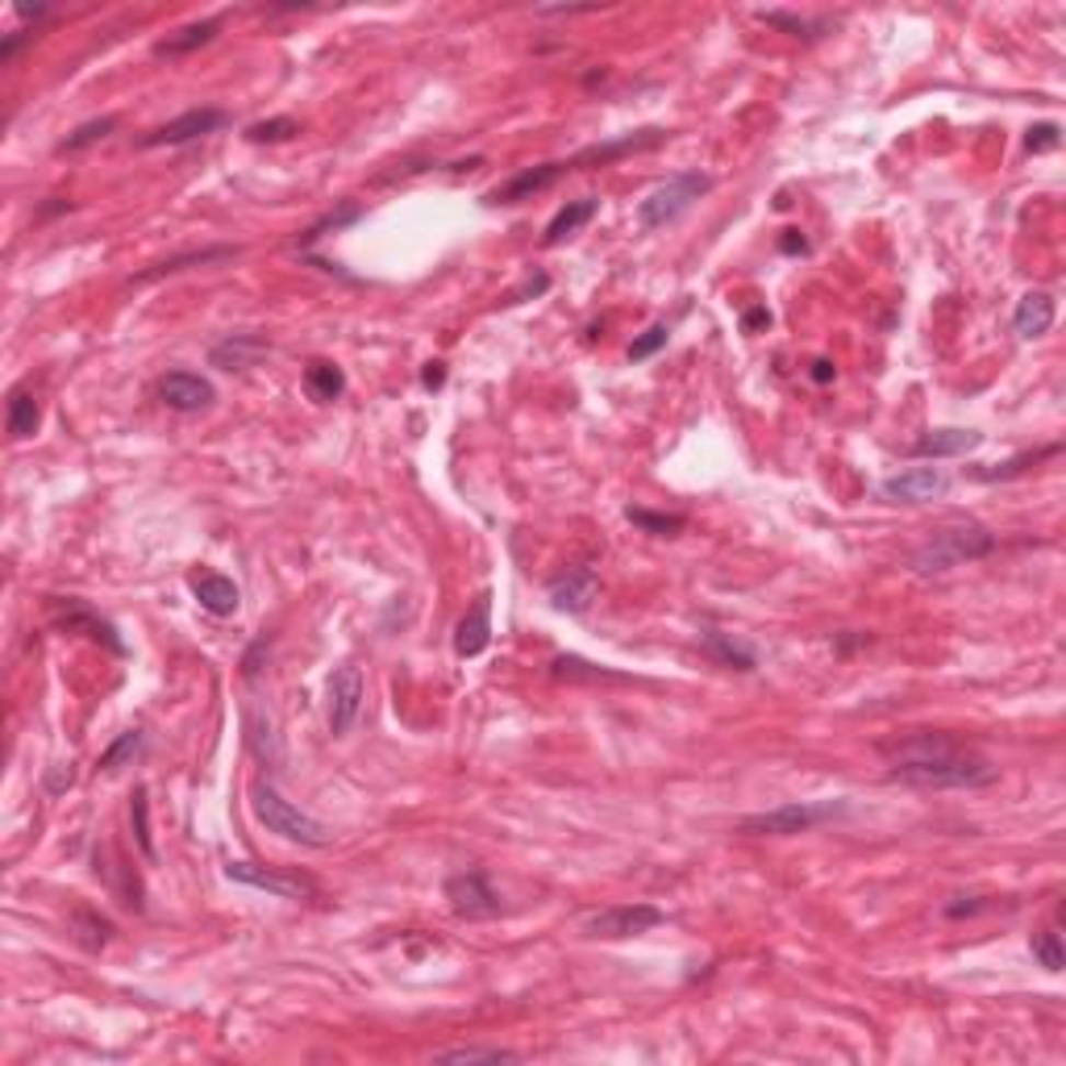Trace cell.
Masks as SVG:
<instances>
[{
    "mask_svg": "<svg viewBox=\"0 0 1066 1066\" xmlns=\"http://www.w3.org/2000/svg\"><path fill=\"white\" fill-rule=\"evenodd\" d=\"M883 754L892 758V779L913 788H992L1000 767H992L983 754L966 750L945 733H908L887 742Z\"/></svg>",
    "mask_w": 1066,
    "mask_h": 1066,
    "instance_id": "1",
    "label": "cell"
},
{
    "mask_svg": "<svg viewBox=\"0 0 1066 1066\" xmlns=\"http://www.w3.org/2000/svg\"><path fill=\"white\" fill-rule=\"evenodd\" d=\"M992 550H996V534H992V529H983V525H975V521H959V525L938 529L929 542H920L917 550H913V566H917L920 575H938V571H950V566H959V563L983 559V554H992Z\"/></svg>",
    "mask_w": 1066,
    "mask_h": 1066,
    "instance_id": "2",
    "label": "cell"
},
{
    "mask_svg": "<svg viewBox=\"0 0 1066 1066\" xmlns=\"http://www.w3.org/2000/svg\"><path fill=\"white\" fill-rule=\"evenodd\" d=\"M850 813L846 800H792L779 804L771 813H754L737 821V834L746 837H788V834H809L816 825H829Z\"/></svg>",
    "mask_w": 1066,
    "mask_h": 1066,
    "instance_id": "3",
    "label": "cell"
},
{
    "mask_svg": "<svg viewBox=\"0 0 1066 1066\" xmlns=\"http://www.w3.org/2000/svg\"><path fill=\"white\" fill-rule=\"evenodd\" d=\"M251 809H254V816L267 825V834H279V837H288V841H300V846H309V850H325V846L334 841L330 825H321L317 816L300 813L293 800H284V795L275 792L272 783H254Z\"/></svg>",
    "mask_w": 1066,
    "mask_h": 1066,
    "instance_id": "4",
    "label": "cell"
},
{
    "mask_svg": "<svg viewBox=\"0 0 1066 1066\" xmlns=\"http://www.w3.org/2000/svg\"><path fill=\"white\" fill-rule=\"evenodd\" d=\"M704 192H712L709 171H679V175H670L667 184H658V188L638 205V226H642V230H663V226H670L675 217H684Z\"/></svg>",
    "mask_w": 1066,
    "mask_h": 1066,
    "instance_id": "5",
    "label": "cell"
},
{
    "mask_svg": "<svg viewBox=\"0 0 1066 1066\" xmlns=\"http://www.w3.org/2000/svg\"><path fill=\"white\" fill-rule=\"evenodd\" d=\"M226 879L247 883L259 892H272L279 899H317V879L305 871H279V867H259V862H226Z\"/></svg>",
    "mask_w": 1066,
    "mask_h": 1066,
    "instance_id": "6",
    "label": "cell"
},
{
    "mask_svg": "<svg viewBox=\"0 0 1066 1066\" xmlns=\"http://www.w3.org/2000/svg\"><path fill=\"white\" fill-rule=\"evenodd\" d=\"M50 626L64 629V633H84V638L101 642V646L113 650V654H126V642H122L117 626H113V621H105L96 608H88L84 600H76V596H67V600H50Z\"/></svg>",
    "mask_w": 1066,
    "mask_h": 1066,
    "instance_id": "7",
    "label": "cell"
},
{
    "mask_svg": "<svg viewBox=\"0 0 1066 1066\" xmlns=\"http://www.w3.org/2000/svg\"><path fill=\"white\" fill-rule=\"evenodd\" d=\"M663 920H667V917H663L654 904H621V908H605V913H596V917L584 925V933H587V938H605V941L638 938V933L658 929Z\"/></svg>",
    "mask_w": 1066,
    "mask_h": 1066,
    "instance_id": "8",
    "label": "cell"
},
{
    "mask_svg": "<svg viewBox=\"0 0 1066 1066\" xmlns=\"http://www.w3.org/2000/svg\"><path fill=\"white\" fill-rule=\"evenodd\" d=\"M575 171V154L571 159H554V163H538V168L521 171V175H513V180H504L501 188H492L488 196H483V205H521V200H534L538 192L554 188L563 175H571Z\"/></svg>",
    "mask_w": 1066,
    "mask_h": 1066,
    "instance_id": "9",
    "label": "cell"
},
{
    "mask_svg": "<svg viewBox=\"0 0 1066 1066\" xmlns=\"http://www.w3.org/2000/svg\"><path fill=\"white\" fill-rule=\"evenodd\" d=\"M446 899L467 920H488L501 913V896L492 892L483 871H459V875L446 879Z\"/></svg>",
    "mask_w": 1066,
    "mask_h": 1066,
    "instance_id": "10",
    "label": "cell"
},
{
    "mask_svg": "<svg viewBox=\"0 0 1066 1066\" xmlns=\"http://www.w3.org/2000/svg\"><path fill=\"white\" fill-rule=\"evenodd\" d=\"M230 122L221 108H188V113H180L175 122H168V126L150 129V134H142L138 138V147L150 150V147H184V142H196V138H205V134H213V129H221Z\"/></svg>",
    "mask_w": 1066,
    "mask_h": 1066,
    "instance_id": "11",
    "label": "cell"
},
{
    "mask_svg": "<svg viewBox=\"0 0 1066 1066\" xmlns=\"http://www.w3.org/2000/svg\"><path fill=\"white\" fill-rule=\"evenodd\" d=\"M546 596L566 617H584L587 608H592V600L600 596V575L592 566H566V571H559L546 584Z\"/></svg>",
    "mask_w": 1066,
    "mask_h": 1066,
    "instance_id": "12",
    "label": "cell"
},
{
    "mask_svg": "<svg viewBox=\"0 0 1066 1066\" xmlns=\"http://www.w3.org/2000/svg\"><path fill=\"white\" fill-rule=\"evenodd\" d=\"M945 488H950V480L941 475L938 467H908V471H899V475H887V480L879 483V492H883L887 501H904V504L938 501Z\"/></svg>",
    "mask_w": 1066,
    "mask_h": 1066,
    "instance_id": "13",
    "label": "cell"
},
{
    "mask_svg": "<svg viewBox=\"0 0 1066 1066\" xmlns=\"http://www.w3.org/2000/svg\"><path fill=\"white\" fill-rule=\"evenodd\" d=\"M159 400L175 413H200L217 400V388L196 371H168L159 379Z\"/></svg>",
    "mask_w": 1066,
    "mask_h": 1066,
    "instance_id": "14",
    "label": "cell"
},
{
    "mask_svg": "<svg viewBox=\"0 0 1066 1066\" xmlns=\"http://www.w3.org/2000/svg\"><path fill=\"white\" fill-rule=\"evenodd\" d=\"M358 709H363V670L346 663L330 675V730L351 733Z\"/></svg>",
    "mask_w": 1066,
    "mask_h": 1066,
    "instance_id": "15",
    "label": "cell"
},
{
    "mask_svg": "<svg viewBox=\"0 0 1066 1066\" xmlns=\"http://www.w3.org/2000/svg\"><path fill=\"white\" fill-rule=\"evenodd\" d=\"M188 587H192V596H196V605L205 608V612H213V617H233L238 605H242L238 584L226 580L221 571H192Z\"/></svg>",
    "mask_w": 1066,
    "mask_h": 1066,
    "instance_id": "16",
    "label": "cell"
},
{
    "mask_svg": "<svg viewBox=\"0 0 1066 1066\" xmlns=\"http://www.w3.org/2000/svg\"><path fill=\"white\" fill-rule=\"evenodd\" d=\"M492 642V592H480V600L467 608V617L455 629V654L459 658H475Z\"/></svg>",
    "mask_w": 1066,
    "mask_h": 1066,
    "instance_id": "17",
    "label": "cell"
},
{
    "mask_svg": "<svg viewBox=\"0 0 1066 1066\" xmlns=\"http://www.w3.org/2000/svg\"><path fill=\"white\" fill-rule=\"evenodd\" d=\"M983 446L979 429H929L925 438H917L908 450L917 459H959V455H971Z\"/></svg>",
    "mask_w": 1066,
    "mask_h": 1066,
    "instance_id": "18",
    "label": "cell"
},
{
    "mask_svg": "<svg viewBox=\"0 0 1066 1066\" xmlns=\"http://www.w3.org/2000/svg\"><path fill=\"white\" fill-rule=\"evenodd\" d=\"M272 351V342L259 334H230L221 337L217 346L209 351V363L213 367H221V371H247V367H254L259 358Z\"/></svg>",
    "mask_w": 1066,
    "mask_h": 1066,
    "instance_id": "19",
    "label": "cell"
},
{
    "mask_svg": "<svg viewBox=\"0 0 1066 1066\" xmlns=\"http://www.w3.org/2000/svg\"><path fill=\"white\" fill-rule=\"evenodd\" d=\"M1054 296L1050 293H1024L1021 300H1017V313H1012V330H1017V337H1024V342H1033V337L1050 334V325H1054Z\"/></svg>",
    "mask_w": 1066,
    "mask_h": 1066,
    "instance_id": "20",
    "label": "cell"
},
{
    "mask_svg": "<svg viewBox=\"0 0 1066 1066\" xmlns=\"http://www.w3.org/2000/svg\"><path fill=\"white\" fill-rule=\"evenodd\" d=\"M600 213V200L596 196H580V200H566L563 209L550 217V226L542 233V247H559L563 238H571L575 230H584L587 221Z\"/></svg>",
    "mask_w": 1066,
    "mask_h": 1066,
    "instance_id": "21",
    "label": "cell"
},
{
    "mask_svg": "<svg viewBox=\"0 0 1066 1066\" xmlns=\"http://www.w3.org/2000/svg\"><path fill=\"white\" fill-rule=\"evenodd\" d=\"M247 746H251L254 758L267 763V767H279V763H284V742H279L275 721L267 717V712H259V709L247 712Z\"/></svg>",
    "mask_w": 1066,
    "mask_h": 1066,
    "instance_id": "22",
    "label": "cell"
},
{
    "mask_svg": "<svg viewBox=\"0 0 1066 1066\" xmlns=\"http://www.w3.org/2000/svg\"><path fill=\"white\" fill-rule=\"evenodd\" d=\"M704 654L709 658H717L721 667H730V670H754L758 667V654H754L746 642H737L733 633H721V629H704Z\"/></svg>",
    "mask_w": 1066,
    "mask_h": 1066,
    "instance_id": "23",
    "label": "cell"
},
{
    "mask_svg": "<svg viewBox=\"0 0 1066 1066\" xmlns=\"http://www.w3.org/2000/svg\"><path fill=\"white\" fill-rule=\"evenodd\" d=\"M1063 446L1058 442H1050V446H1038V450H1021V455H1012V459L996 462V467H975L971 471V480H983V483H996V480H1017V475H1024L1029 467H1038V462L1054 459Z\"/></svg>",
    "mask_w": 1066,
    "mask_h": 1066,
    "instance_id": "24",
    "label": "cell"
},
{
    "mask_svg": "<svg viewBox=\"0 0 1066 1066\" xmlns=\"http://www.w3.org/2000/svg\"><path fill=\"white\" fill-rule=\"evenodd\" d=\"M217 30H221V18H205V22H192V25H184V30L168 34L163 43L154 46V55H163V59L188 55V50H196V46L213 43V38H217Z\"/></svg>",
    "mask_w": 1066,
    "mask_h": 1066,
    "instance_id": "25",
    "label": "cell"
},
{
    "mask_svg": "<svg viewBox=\"0 0 1066 1066\" xmlns=\"http://www.w3.org/2000/svg\"><path fill=\"white\" fill-rule=\"evenodd\" d=\"M758 22L771 25V30H783V34H792V38H800V43H816V38H825V34L834 30L829 18H795V13H783V9L758 13Z\"/></svg>",
    "mask_w": 1066,
    "mask_h": 1066,
    "instance_id": "26",
    "label": "cell"
},
{
    "mask_svg": "<svg viewBox=\"0 0 1066 1066\" xmlns=\"http://www.w3.org/2000/svg\"><path fill=\"white\" fill-rule=\"evenodd\" d=\"M305 392H309L313 400H321V404L337 400L342 392H346V376H342V367L325 363V358H313V363L305 367Z\"/></svg>",
    "mask_w": 1066,
    "mask_h": 1066,
    "instance_id": "27",
    "label": "cell"
},
{
    "mask_svg": "<svg viewBox=\"0 0 1066 1066\" xmlns=\"http://www.w3.org/2000/svg\"><path fill=\"white\" fill-rule=\"evenodd\" d=\"M38 400H34V392L30 388H18L13 397H9V438H34L38 434Z\"/></svg>",
    "mask_w": 1066,
    "mask_h": 1066,
    "instance_id": "28",
    "label": "cell"
},
{
    "mask_svg": "<svg viewBox=\"0 0 1066 1066\" xmlns=\"http://www.w3.org/2000/svg\"><path fill=\"white\" fill-rule=\"evenodd\" d=\"M626 517L638 525V529L654 534V538H675V534L688 529V517H679V513H650V508H638V504H629Z\"/></svg>",
    "mask_w": 1066,
    "mask_h": 1066,
    "instance_id": "29",
    "label": "cell"
},
{
    "mask_svg": "<svg viewBox=\"0 0 1066 1066\" xmlns=\"http://www.w3.org/2000/svg\"><path fill=\"white\" fill-rule=\"evenodd\" d=\"M129 821H134V846H138V855L147 858V862H154V841H150V800H147V788H142V783H138L134 795H129Z\"/></svg>",
    "mask_w": 1066,
    "mask_h": 1066,
    "instance_id": "30",
    "label": "cell"
},
{
    "mask_svg": "<svg viewBox=\"0 0 1066 1066\" xmlns=\"http://www.w3.org/2000/svg\"><path fill=\"white\" fill-rule=\"evenodd\" d=\"M113 129H117V117H96V122H84V126L71 129L55 150H59V154H80V150L96 147L101 138H108Z\"/></svg>",
    "mask_w": 1066,
    "mask_h": 1066,
    "instance_id": "31",
    "label": "cell"
},
{
    "mask_svg": "<svg viewBox=\"0 0 1066 1066\" xmlns=\"http://www.w3.org/2000/svg\"><path fill=\"white\" fill-rule=\"evenodd\" d=\"M233 247H213V251H192V254H175V259H168V263H159V267H150V272L138 275V284H147V279H154V275H171V272H184V267H192V263H217V259H233Z\"/></svg>",
    "mask_w": 1066,
    "mask_h": 1066,
    "instance_id": "32",
    "label": "cell"
},
{
    "mask_svg": "<svg viewBox=\"0 0 1066 1066\" xmlns=\"http://www.w3.org/2000/svg\"><path fill=\"white\" fill-rule=\"evenodd\" d=\"M1029 950H1033V959L1042 962L1050 975H1058V971L1066 966V950H1063L1058 929H1038V933L1029 938Z\"/></svg>",
    "mask_w": 1066,
    "mask_h": 1066,
    "instance_id": "33",
    "label": "cell"
},
{
    "mask_svg": "<svg viewBox=\"0 0 1066 1066\" xmlns=\"http://www.w3.org/2000/svg\"><path fill=\"white\" fill-rule=\"evenodd\" d=\"M438 1063H517V1054L501 1045H459V1050H442Z\"/></svg>",
    "mask_w": 1066,
    "mask_h": 1066,
    "instance_id": "34",
    "label": "cell"
},
{
    "mask_svg": "<svg viewBox=\"0 0 1066 1066\" xmlns=\"http://www.w3.org/2000/svg\"><path fill=\"white\" fill-rule=\"evenodd\" d=\"M138 750H142V730H126L105 754H101V763H96V767H101V771H117V767H122L126 758H134Z\"/></svg>",
    "mask_w": 1066,
    "mask_h": 1066,
    "instance_id": "35",
    "label": "cell"
},
{
    "mask_svg": "<svg viewBox=\"0 0 1066 1066\" xmlns=\"http://www.w3.org/2000/svg\"><path fill=\"white\" fill-rule=\"evenodd\" d=\"M358 217H363V209H358V205H342L337 213L321 217L317 226H309V230L300 233V247H313L317 238H325L330 230H342V226H351V221H358Z\"/></svg>",
    "mask_w": 1066,
    "mask_h": 1066,
    "instance_id": "36",
    "label": "cell"
},
{
    "mask_svg": "<svg viewBox=\"0 0 1066 1066\" xmlns=\"http://www.w3.org/2000/svg\"><path fill=\"white\" fill-rule=\"evenodd\" d=\"M296 134H300V126H296L293 117H272V122H254L247 129V142H288Z\"/></svg>",
    "mask_w": 1066,
    "mask_h": 1066,
    "instance_id": "37",
    "label": "cell"
},
{
    "mask_svg": "<svg viewBox=\"0 0 1066 1066\" xmlns=\"http://www.w3.org/2000/svg\"><path fill=\"white\" fill-rule=\"evenodd\" d=\"M554 675H559V679H621V675H612V670H605V667H592V663L575 658V654L554 658Z\"/></svg>",
    "mask_w": 1066,
    "mask_h": 1066,
    "instance_id": "38",
    "label": "cell"
},
{
    "mask_svg": "<svg viewBox=\"0 0 1066 1066\" xmlns=\"http://www.w3.org/2000/svg\"><path fill=\"white\" fill-rule=\"evenodd\" d=\"M667 337H670V330L658 321V325H650L646 334H638L633 342H629V358L633 363H642V358H650V355H658L663 346H667Z\"/></svg>",
    "mask_w": 1066,
    "mask_h": 1066,
    "instance_id": "39",
    "label": "cell"
},
{
    "mask_svg": "<svg viewBox=\"0 0 1066 1066\" xmlns=\"http://www.w3.org/2000/svg\"><path fill=\"white\" fill-rule=\"evenodd\" d=\"M1058 134H1063V129L1054 126V122H1042V126H1033L1029 134H1024V147L1033 150V154H1042V150H1054L1058 142H1063Z\"/></svg>",
    "mask_w": 1066,
    "mask_h": 1066,
    "instance_id": "40",
    "label": "cell"
},
{
    "mask_svg": "<svg viewBox=\"0 0 1066 1066\" xmlns=\"http://www.w3.org/2000/svg\"><path fill=\"white\" fill-rule=\"evenodd\" d=\"M546 288H550V275H534V279H529L525 288H517V293H508V300H504V305H521L525 296H538V293H546Z\"/></svg>",
    "mask_w": 1066,
    "mask_h": 1066,
    "instance_id": "41",
    "label": "cell"
},
{
    "mask_svg": "<svg viewBox=\"0 0 1066 1066\" xmlns=\"http://www.w3.org/2000/svg\"><path fill=\"white\" fill-rule=\"evenodd\" d=\"M76 783V771L71 767H55V771H46V792H67Z\"/></svg>",
    "mask_w": 1066,
    "mask_h": 1066,
    "instance_id": "42",
    "label": "cell"
},
{
    "mask_svg": "<svg viewBox=\"0 0 1066 1066\" xmlns=\"http://www.w3.org/2000/svg\"><path fill=\"white\" fill-rule=\"evenodd\" d=\"M763 325H771V313H767V309H750V313L742 317V330H746V334L763 330Z\"/></svg>",
    "mask_w": 1066,
    "mask_h": 1066,
    "instance_id": "43",
    "label": "cell"
},
{
    "mask_svg": "<svg viewBox=\"0 0 1066 1066\" xmlns=\"http://www.w3.org/2000/svg\"><path fill=\"white\" fill-rule=\"evenodd\" d=\"M442 379H446V363H429L425 376H421V383H425V388H442Z\"/></svg>",
    "mask_w": 1066,
    "mask_h": 1066,
    "instance_id": "44",
    "label": "cell"
},
{
    "mask_svg": "<svg viewBox=\"0 0 1066 1066\" xmlns=\"http://www.w3.org/2000/svg\"><path fill=\"white\" fill-rule=\"evenodd\" d=\"M779 247H783V254H804V251H809V242L800 238V230H788V238H783Z\"/></svg>",
    "mask_w": 1066,
    "mask_h": 1066,
    "instance_id": "45",
    "label": "cell"
},
{
    "mask_svg": "<svg viewBox=\"0 0 1066 1066\" xmlns=\"http://www.w3.org/2000/svg\"><path fill=\"white\" fill-rule=\"evenodd\" d=\"M834 376H837L834 363H829V358H816V363H813V379H816V383H829Z\"/></svg>",
    "mask_w": 1066,
    "mask_h": 1066,
    "instance_id": "46",
    "label": "cell"
},
{
    "mask_svg": "<svg viewBox=\"0 0 1066 1066\" xmlns=\"http://www.w3.org/2000/svg\"><path fill=\"white\" fill-rule=\"evenodd\" d=\"M263 650H267V638H259V642H254V650L247 654V663H242V670H247V675H254V670H259V654H263Z\"/></svg>",
    "mask_w": 1066,
    "mask_h": 1066,
    "instance_id": "47",
    "label": "cell"
}]
</instances>
